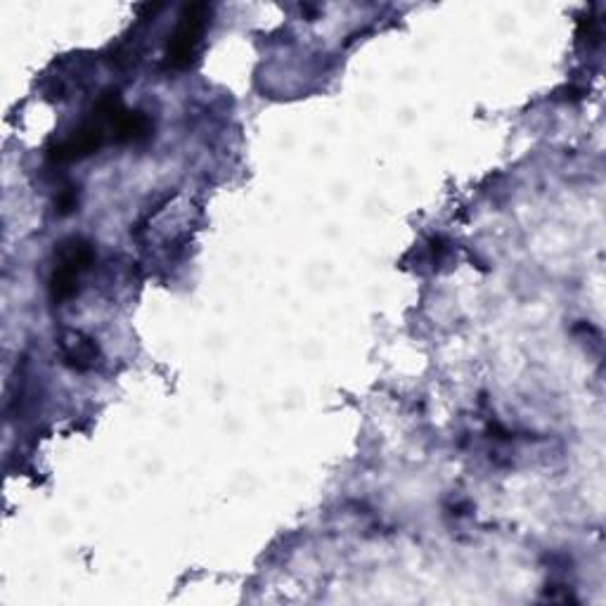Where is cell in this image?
Instances as JSON below:
<instances>
[{"instance_id":"5","label":"cell","mask_w":606,"mask_h":606,"mask_svg":"<svg viewBox=\"0 0 606 606\" xmlns=\"http://www.w3.org/2000/svg\"><path fill=\"white\" fill-rule=\"evenodd\" d=\"M55 206H57V211H60L62 216H67V214H72L76 206H79V197H76V192L72 188L62 190L55 199Z\"/></svg>"},{"instance_id":"1","label":"cell","mask_w":606,"mask_h":606,"mask_svg":"<svg viewBox=\"0 0 606 606\" xmlns=\"http://www.w3.org/2000/svg\"><path fill=\"white\" fill-rule=\"evenodd\" d=\"M93 259V244L81 240V237H69V240L57 244L55 268L50 275V299L55 303L72 299L79 289L81 275L86 273Z\"/></svg>"},{"instance_id":"3","label":"cell","mask_w":606,"mask_h":606,"mask_svg":"<svg viewBox=\"0 0 606 606\" xmlns=\"http://www.w3.org/2000/svg\"><path fill=\"white\" fill-rule=\"evenodd\" d=\"M60 351H62L64 363L79 372L93 370L95 363H98V358H100V348H98V344H95V339H90L83 332H76V330H67L62 334Z\"/></svg>"},{"instance_id":"2","label":"cell","mask_w":606,"mask_h":606,"mask_svg":"<svg viewBox=\"0 0 606 606\" xmlns=\"http://www.w3.org/2000/svg\"><path fill=\"white\" fill-rule=\"evenodd\" d=\"M211 8L206 3H192L183 10L176 31H173L169 48H166V62L173 69H183L197 57L199 45H202V36L209 22Z\"/></svg>"},{"instance_id":"4","label":"cell","mask_w":606,"mask_h":606,"mask_svg":"<svg viewBox=\"0 0 606 606\" xmlns=\"http://www.w3.org/2000/svg\"><path fill=\"white\" fill-rule=\"evenodd\" d=\"M109 124L114 128V138L119 143H138V140L150 138L152 121L143 112H126L124 107H116L109 116Z\"/></svg>"}]
</instances>
